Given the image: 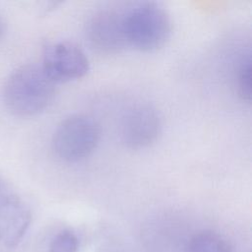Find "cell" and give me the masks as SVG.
<instances>
[{
  "instance_id": "obj_9",
  "label": "cell",
  "mask_w": 252,
  "mask_h": 252,
  "mask_svg": "<svg viewBox=\"0 0 252 252\" xmlns=\"http://www.w3.org/2000/svg\"><path fill=\"white\" fill-rule=\"evenodd\" d=\"M235 86L239 97L247 102L251 100V52H244L239 58L235 69Z\"/></svg>"
},
{
  "instance_id": "obj_1",
  "label": "cell",
  "mask_w": 252,
  "mask_h": 252,
  "mask_svg": "<svg viewBox=\"0 0 252 252\" xmlns=\"http://www.w3.org/2000/svg\"><path fill=\"white\" fill-rule=\"evenodd\" d=\"M55 96V84L40 65L27 64L6 79L2 98L6 109L15 116L31 117L44 111Z\"/></svg>"
},
{
  "instance_id": "obj_10",
  "label": "cell",
  "mask_w": 252,
  "mask_h": 252,
  "mask_svg": "<svg viewBox=\"0 0 252 252\" xmlns=\"http://www.w3.org/2000/svg\"><path fill=\"white\" fill-rule=\"evenodd\" d=\"M78 247L79 240L77 235L69 229H63L51 239L48 252H77Z\"/></svg>"
},
{
  "instance_id": "obj_8",
  "label": "cell",
  "mask_w": 252,
  "mask_h": 252,
  "mask_svg": "<svg viewBox=\"0 0 252 252\" xmlns=\"http://www.w3.org/2000/svg\"><path fill=\"white\" fill-rule=\"evenodd\" d=\"M187 252H231V248L227 240L218 232L202 230L191 237Z\"/></svg>"
},
{
  "instance_id": "obj_6",
  "label": "cell",
  "mask_w": 252,
  "mask_h": 252,
  "mask_svg": "<svg viewBox=\"0 0 252 252\" xmlns=\"http://www.w3.org/2000/svg\"><path fill=\"white\" fill-rule=\"evenodd\" d=\"M89 43L96 51L112 54L126 47L123 12L102 10L90 18L86 27Z\"/></svg>"
},
{
  "instance_id": "obj_11",
  "label": "cell",
  "mask_w": 252,
  "mask_h": 252,
  "mask_svg": "<svg viewBox=\"0 0 252 252\" xmlns=\"http://www.w3.org/2000/svg\"><path fill=\"white\" fill-rule=\"evenodd\" d=\"M8 192V190H7V188H6V184H5V182L3 181V179L0 177V198L5 194V193H7Z\"/></svg>"
},
{
  "instance_id": "obj_4",
  "label": "cell",
  "mask_w": 252,
  "mask_h": 252,
  "mask_svg": "<svg viewBox=\"0 0 252 252\" xmlns=\"http://www.w3.org/2000/svg\"><path fill=\"white\" fill-rule=\"evenodd\" d=\"M40 67L56 85L83 78L90 70V61L76 43L60 40L44 46Z\"/></svg>"
},
{
  "instance_id": "obj_12",
  "label": "cell",
  "mask_w": 252,
  "mask_h": 252,
  "mask_svg": "<svg viewBox=\"0 0 252 252\" xmlns=\"http://www.w3.org/2000/svg\"><path fill=\"white\" fill-rule=\"evenodd\" d=\"M4 32H5V22L2 15L0 14V38L3 36Z\"/></svg>"
},
{
  "instance_id": "obj_5",
  "label": "cell",
  "mask_w": 252,
  "mask_h": 252,
  "mask_svg": "<svg viewBox=\"0 0 252 252\" xmlns=\"http://www.w3.org/2000/svg\"><path fill=\"white\" fill-rule=\"evenodd\" d=\"M161 129L159 111L152 104L138 103L130 107L122 118L121 140L130 149L146 148L158 139Z\"/></svg>"
},
{
  "instance_id": "obj_3",
  "label": "cell",
  "mask_w": 252,
  "mask_h": 252,
  "mask_svg": "<svg viewBox=\"0 0 252 252\" xmlns=\"http://www.w3.org/2000/svg\"><path fill=\"white\" fill-rule=\"evenodd\" d=\"M99 138V124L90 115L76 113L66 117L57 125L51 144L60 159L76 162L94 152Z\"/></svg>"
},
{
  "instance_id": "obj_2",
  "label": "cell",
  "mask_w": 252,
  "mask_h": 252,
  "mask_svg": "<svg viewBox=\"0 0 252 252\" xmlns=\"http://www.w3.org/2000/svg\"><path fill=\"white\" fill-rule=\"evenodd\" d=\"M123 26L127 45L141 51H154L162 47L172 30L166 10L153 2L140 3L123 12Z\"/></svg>"
},
{
  "instance_id": "obj_7",
  "label": "cell",
  "mask_w": 252,
  "mask_h": 252,
  "mask_svg": "<svg viewBox=\"0 0 252 252\" xmlns=\"http://www.w3.org/2000/svg\"><path fill=\"white\" fill-rule=\"evenodd\" d=\"M31 222V211L18 195L8 191L0 198V242L9 248L17 246Z\"/></svg>"
}]
</instances>
